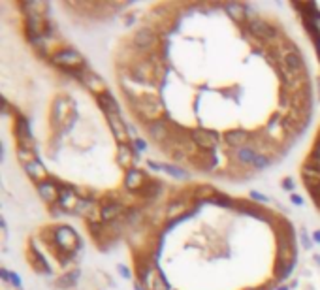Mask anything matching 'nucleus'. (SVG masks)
<instances>
[{
    "label": "nucleus",
    "mask_w": 320,
    "mask_h": 290,
    "mask_svg": "<svg viewBox=\"0 0 320 290\" xmlns=\"http://www.w3.org/2000/svg\"><path fill=\"white\" fill-rule=\"evenodd\" d=\"M106 117L110 121V128L119 145H128V128L125 125V121L121 119V115L115 113V115H106Z\"/></svg>",
    "instance_id": "7"
},
{
    "label": "nucleus",
    "mask_w": 320,
    "mask_h": 290,
    "mask_svg": "<svg viewBox=\"0 0 320 290\" xmlns=\"http://www.w3.org/2000/svg\"><path fill=\"white\" fill-rule=\"evenodd\" d=\"M15 136H17V144L19 147H25V149H32L34 151V140H32V132L28 127V121L19 117L15 125Z\"/></svg>",
    "instance_id": "6"
},
{
    "label": "nucleus",
    "mask_w": 320,
    "mask_h": 290,
    "mask_svg": "<svg viewBox=\"0 0 320 290\" xmlns=\"http://www.w3.org/2000/svg\"><path fill=\"white\" fill-rule=\"evenodd\" d=\"M277 290H288V289H287V287H279Z\"/></svg>",
    "instance_id": "41"
},
{
    "label": "nucleus",
    "mask_w": 320,
    "mask_h": 290,
    "mask_svg": "<svg viewBox=\"0 0 320 290\" xmlns=\"http://www.w3.org/2000/svg\"><path fill=\"white\" fill-rule=\"evenodd\" d=\"M134 110L138 111L140 117H144L145 121H159L160 113H162V106L155 96H145L134 102Z\"/></svg>",
    "instance_id": "2"
},
{
    "label": "nucleus",
    "mask_w": 320,
    "mask_h": 290,
    "mask_svg": "<svg viewBox=\"0 0 320 290\" xmlns=\"http://www.w3.org/2000/svg\"><path fill=\"white\" fill-rule=\"evenodd\" d=\"M292 202H294L296 205H302V204H304V200H302L300 196H296V194L292 196Z\"/></svg>",
    "instance_id": "38"
},
{
    "label": "nucleus",
    "mask_w": 320,
    "mask_h": 290,
    "mask_svg": "<svg viewBox=\"0 0 320 290\" xmlns=\"http://www.w3.org/2000/svg\"><path fill=\"white\" fill-rule=\"evenodd\" d=\"M313 32H317V34H319V40H320V15L319 13L313 15Z\"/></svg>",
    "instance_id": "32"
},
{
    "label": "nucleus",
    "mask_w": 320,
    "mask_h": 290,
    "mask_svg": "<svg viewBox=\"0 0 320 290\" xmlns=\"http://www.w3.org/2000/svg\"><path fill=\"white\" fill-rule=\"evenodd\" d=\"M8 281L11 283V285H13L15 289H21V281H19V277H17L15 273H9V279H8Z\"/></svg>",
    "instance_id": "34"
},
{
    "label": "nucleus",
    "mask_w": 320,
    "mask_h": 290,
    "mask_svg": "<svg viewBox=\"0 0 320 290\" xmlns=\"http://www.w3.org/2000/svg\"><path fill=\"white\" fill-rule=\"evenodd\" d=\"M47 4L45 2H25L23 9L26 11V15H42L45 17V11H47Z\"/></svg>",
    "instance_id": "21"
},
{
    "label": "nucleus",
    "mask_w": 320,
    "mask_h": 290,
    "mask_svg": "<svg viewBox=\"0 0 320 290\" xmlns=\"http://www.w3.org/2000/svg\"><path fill=\"white\" fill-rule=\"evenodd\" d=\"M313 238H315V239H317V241L320 243V230H319V232H315V236H313Z\"/></svg>",
    "instance_id": "40"
},
{
    "label": "nucleus",
    "mask_w": 320,
    "mask_h": 290,
    "mask_svg": "<svg viewBox=\"0 0 320 290\" xmlns=\"http://www.w3.org/2000/svg\"><path fill=\"white\" fill-rule=\"evenodd\" d=\"M96 100H98V106H100L102 111H104L106 115H115V113H119L117 100H115L110 93H104L100 94V96H96Z\"/></svg>",
    "instance_id": "14"
},
{
    "label": "nucleus",
    "mask_w": 320,
    "mask_h": 290,
    "mask_svg": "<svg viewBox=\"0 0 320 290\" xmlns=\"http://www.w3.org/2000/svg\"><path fill=\"white\" fill-rule=\"evenodd\" d=\"M119 272L123 273V277H130V272H128V268H125V266H119Z\"/></svg>",
    "instance_id": "36"
},
{
    "label": "nucleus",
    "mask_w": 320,
    "mask_h": 290,
    "mask_svg": "<svg viewBox=\"0 0 320 290\" xmlns=\"http://www.w3.org/2000/svg\"><path fill=\"white\" fill-rule=\"evenodd\" d=\"M183 209H185V207H183V205H181V204L171 205V207H169V211H168V217H171V219H173V217H177V215L181 213Z\"/></svg>",
    "instance_id": "31"
},
{
    "label": "nucleus",
    "mask_w": 320,
    "mask_h": 290,
    "mask_svg": "<svg viewBox=\"0 0 320 290\" xmlns=\"http://www.w3.org/2000/svg\"><path fill=\"white\" fill-rule=\"evenodd\" d=\"M121 213H123V205L117 204V202H110V204L104 205L100 209V219L104 222H110L113 219H117Z\"/></svg>",
    "instance_id": "17"
},
{
    "label": "nucleus",
    "mask_w": 320,
    "mask_h": 290,
    "mask_svg": "<svg viewBox=\"0 0 320 290\" xmlns=\"http://www.w3.org/2000/svg\"><path fill=\"white\" fill-rule=\"evenodd\" d=\"M159 188H160L159 181H151V183L147 181V185L142 188V192H144V194H147V198H149V196H155V194L159 192Z\"/></svg>",
    "instance_id": "28"
},
{
    "label": "nucleus",
    "mask_w": 320,
    "mask_h": 290,
    "mask_svg": "<svg viewBox=\"0 0 320 290\" xmlns=\"http://www.w3.org/2000/svg\"><path fill=\"white\" fill-rule=\"evenodd\" d=\"M149 134L155 142H166L171 138V132H169V123L166 121H153L151 125H149Z\"/></svg>",
    "instance_id": "12"
},
{
    "label": "nucleus",
    "mask_w": 320,
    "mask_h": 290,
    "mask_svg": "<svg viewBox=\"0 0 320 290\" xmlns=\"http://www.w3.org/2000/svg\"><path fill=\"white\" fill-rule=\"evenodd\" d=\"M136 145H138V149H145V144L142 140H136Z\"/></svg>",
    "instance_id": "39"
},
{
    "label": "nucleus",
    "mask_w": 320,
    "mask_h": 290,
    "mask_svg": "<svg viewBox=\"0 0 320 290\" xmlns=\"http://www.w3.org/2000/svg\"><path fill=\"white\" fill-rule=\"evenodd\" d=\"M17 158H19V162L23 164V166H28L30 162L38 160L32 149H25V147H17Z\"/></svg>",
    "instance_id": "23"
},
{
    "label": "nucleus",
    "mask_w": 320,
    "mask_h": 290,
    "mask_svg": "<svg viewBox=\"0 0 320 290\" xmlns=\"http://www.w3.org/2000/svg\"><path fill=\"white\" fill-rule=\"evenodd\" d=\"M319 53H320V40H319Z\"/></svg>",
    "instance_id": "43"
},
{
    "label": "nucleus",
    "mask_w": 320,
    "mask_h": 290,
    "mask_svg": "<svg viewBox=\"0 0 320 290\" xmlns=\"http://www.w3.org/2000/svg\"><path fill=\"white\" fill-rule=\"evenodd\" d=\"M283 64L287 66L288 70H294V72H302L304 70V59L300 57V53H287L285 59H283Z\"/></svg>",
    "instance_id": "19"
},
{
    "label": "nucleus",
    "mask_w": 320,
    "mask_h": 290,
    "mask_svg": "<svg viewBox=\"0 0 320 290\" xmlns=\"http://www.w3.org/2000/svg\"><path fill=\"white\" fill-rule=\"evenodd\" d=\"M311 160H315V162L320 166V136H319V144L315 147V153L311 154Z\"/></svg>",
    "instance_id": "33"
},
{
    "label": "nucleus",
    "mask_w": 320,
    "mask_h": 290,
    "mask_svg": "<svg viewBox=\"0 0 320 290\" xmlns=\"http://www.w3.org/2000/svg\"><path fill=\"white\" fill-rule=\"evenodd\" d=\"M249 32L254 34L256 38H262V40H268V38H273L275 36V30L270 23H266L264 19H251L249 21Z\"/></svg>",
    "instance_id": "9"
},
{
    "label": "nucleus",
    "mask_w": 320,
    "mask_h": 290,
    "mask_svg": "<svg viewBox=\"0 0 320 290\" xmlns=\"http://www.w3.org/2000/svg\"><path fill=\"white\" fill-rule=\"evenodd\" d=\"M53 62L59 68L66 70V72H74V74H79L81 70H85L83 55L76 51V49H62V51L55 53L53 55Z\"/></svg>",
    "instance_id": "1"
},
{
    "label": "nucleus",
    "mask_w": 320,
    "mask_h": 290,
    "mask_svg": "<svg viewBox=\"0 0 320 290\" xmlns=\"http://www.w3.org/2000/svg\"><path fill=\"white\" fill-rule=\"evenodd\" d=\"M256 154H258V151H254L251 147H241V149L237 151V158H239L243 164H253Z\"/></svg>",
    "instance_id": "24"
},
{
    "label": "nucleus",
    "mask_w": 320,
    "mask_h": 290,
    "mask_svg": "<svg viewBox=\"0 0 320 290\" xmlns=\"http://www.w3.org/2000/svg\"><path fill=\"white\" fill-rule=\"evenodd\" d=\"M145 283H147V287H149V290H169L168 283L162 279V275H160L157 270L145 279Z\"/></svg>",
    "instance_id": "20"
},
{
    "label": "nucleus",
    "mask_w": 320,
    "mask_h": 290,
    "mask_svg": "<svg viewBox=\"0 0 320 290\" xmlns=\"http://www.w3.org/2000/svg\"><path fill=\"white\" fill-rule=\"evenodd\" d=\"M251 166H254L256 170H266V168L270 166V160H268L264 154L258 153L256 156H254V160H253V164H251Z\"/></svg>",
    "instance_id": "27"
},
{
    "label": "nucleus",
    "mask_w": 320,
    "mask_h": 290,
    "mask_svg": "<svg viewBox=\"0 0 320 290\" xmlns=\"http://www.w3.org/2000/svg\"><path fill=\"white\" fill-rule=\"evenodd\" d=\"M245 290H266V289H245Z\"/></svg>",
    "instance_id": "42"
},
{
    "label": "nucleus",
    "mask_w": 320,
    "mask_h": 290,
    "mask_svg": "<svg viewBox=\"0 0 320 290\" xmlns=\"http://www.w3.org/2000/svg\"><path fill=\"white\" fill-rule=\"evenodd\" d=\"M213 202H215V204H219V205H226V207H232V205H234V202H232V200H230V198H224V196H217V198H213Z\"/></svg>",
    "instance_id": "30"
},
{
    "label": "nucleus",
    "mask_w": 320,
    "mask_h": 290,
    "mask_svg": "<svg viewBox=\"0 0 320 290\" xmlns=\"http://www.w3.org/2000/svg\"><path fill=\"white\" fill-rule=\"evenodd\" d=\"M77 277H79V272L68 273V275L60 277L59 281H57V287H60V289H68V287H72V285L77 281Z\"/></svg>",
    "instance_id": "25"
},
{
    "label": "nucleus",
    "mask_w": 320,
    "mask_h": 290,
    "mask_svg": "<svg viewBox=\"0 0 320 290\" xmlns=\"http://www.w3.org/2000/svg\"><path fill=\"white\" fill-rule=\"evenodd\" d=\"M226 144L232 145V147H247L249 144V134L245 130H230L226 132Z\"/></svg>",
    "instance_id": "16"
},
{
    "label": "nucleus",
    "mask_w": 320,
    "mask_h": 290,
    "mask_svg": "<svg viewBox=\"0 0 320 290\" xmlns=\"http://www.w3.org/2000/svg\"><path fill=\"white\" fill-rule=\"evenodd\" d=\"M290 270H292V266L281 264V262H279V264H277V277H281V279L288 277V275H290Z\"/></svg>",
    "instance_id": "29"
},
{
    "label": "nucleus",
    "mask_w": 320,
    "mask_h": 290,
    "mask_svg": "<svg viewBox=\"0 0 320 290\" xmlns=\"http://www.w3.org/2000/svg\"><path fill=\"white\" fill-rule=\"evenodd\" d=\"M190 138H192L194 145H198L203 151H211V149H215L219 145L217 134L211 132V130H205V128H194L190 132Z\"/></svg>",
    "instance_id": "3"
},
{
    "label": "nucleus",
    "mask_w": 320,
    "mask_h": 290,
    "mask_svg": "<svg viewBox=\"0 0 320 290\" xmlns=\"http://www.w3.org/2000/svg\"><path fill=\"white\" fill-rule=\"evenodd\" d=\"M77 243H79V238H77V234L72 230L70 226H60V228H57V245H59L62 251L72 253V251L77 247Z\"/></svg>",
    "instance_id": "4"
},
{
    "label": "nucleus",
    "mask_w": 320,
    "mask_h": 290,
    "mask_svg": "<svg viewBox=\"0 0 320 290\" xmlns=\"http://www.w3.org/2000/svg\"><path fill=\"white\" fill-rule=\"evenodd\" d=\"M134 43L140 49H153L159 43V38H157V32L151 28H142V30L136 32Z\"/></svg>",
    "instance_id": "10"
},
{
    "label": "nucleus",
    "mask_w": 320,
    "mask_h": 290,
    "mask_svg": "<svg viewBox=\"0 0 320 290\" xmlns=\"http://www.w3.org/2000/svg\"><path fill=\"white\" fill-rule=\"evenodd\" d=\"M147 185V177L142 170L132 168L130 171H127V177H125V187L128 190H142Z\"/></svg>",
    "instance_id": "11"
},
{
    "label": "nucleus",
    "mask_w": 320,
    "mask_h": 290,
    "mask_svg": "<svg viewBox=\"0 0 320 290\" xmlns=\"http://www.w3.org/2000/svg\"><path fill=\"white\" fill-rule=\"evenodd\" d=\"M226 11L234 21H243L247 8H245L243 4H239V2H230V4H226Z\"/></svg>",
    "instance_id": "22"
},
{
    "label": "nucleus",
    "mask_w": 320,
    "mask_h": 290,
    "mask_svg": "<svg viewBox=\"0 0 320 290\" xmlns=\"http://www.w3.org/2000/svg\"><path fill=\"white\" fill-rule=\"evenodd\" d=\"M77 76H81V83H83L87 89H91V93H96V96H100V94L108 93L106 91V83H104V79L100 76H96L94 72H89V70H81Z\"/></svg>",
    "instance_id": "5"
},
{
    "label": "nucleus",
    "mask_w": 320,
    "mask_h": 290,
    "mask_svg": "<svg viewBox=\"0 0 320 290\" xmlns=\"http://www.w3.org/2000/svg\"><path fill=\"white\" fill-rule=\"evenodd\" d=\"M25 171L26 175L32 181H36L38 185H40L42 181H45V177H47V171H45V168H43V164L40 162V160H34V162H30L28 166H25Z\"/></svg>",
    "instance_id": "15"
},
{
    "label": "nucleus",
    "mask_w": 320,
    "mask_h": 290,
    "mask_svg": "<svg viewBox=\"0 0 320 290\" xmlns=\"http://www.w3.org/2000/svg\"><path fill=\"white\" fill-rule=\"evenodd\" d=\"M38 192H40V196H42L47 204L51 205L59 204L60 187L57 185V181H49V179L42 181V183L38 185Z\"/></svg>",
    "instance_id": "8"
},
{
    "label": "nucleus",
    "mask_w": 320,
    "mask_h": 290,
    "mask_svg": "<svg viewBox=\"0 0 320 290\" xmlns=\"http://www.w3.org/2000/svg\"><path fill=\"white\" fill-rule=\"evenodd\" d=\"M251 196H253L254 200H258V202H268V198L264 196V194H260V192H251Z\"/></svg>",
    "instance_id": "35"
},
{
    "label": "nucleus",
    "mask_w": 320,
    "mask_h": 290,
    "mask_svg": "<svg viewBox=\"0 0 320 290\" xmlns=\"http://www.w3.org/2000/svg\"><path fill=\"white\" fill-rule=\"evenodd\" d=\"M117 160L121 164V168H127L128 171L132 170V162H134V153L128 145H119V154Z\"/></svg>",
    "instance_id": "18"
},
{
    "label": "nucleus",
    "mask_w": 320,
    "mask_h": 290,
    "mask_svg": "<svg viewBox=\"0 0 320 290\" xmlns=\"http://www.w3.org/2000/svg\"><path fill=\"white\" fill-rule=\"evenodd\" d=\"M283 188H287V190H292V188H294V183H292L290 179H287L285 183H283Z\"/></svg>",
    "instance_id": "37"
},
{
    "label": "nucleus",
    "mask_w": 320,
    "mask_h": 290,
    "mask_svg": "<svg viewBox=\"0 0 320 290\" xmlns=\"http://www.w3.org/2000/svg\"><path fill=\"white\" fill-rule=\"evenodd\" d=\"M160 170L168 171L169 175H173L177 179H186L188 175H186V171H183L181 168H175V166H160Z\"/></svg>",
    "instance_id": "26"
},
{
    "label": "nucleus",
    "mask_w": 320,
    "mask_h": 290,
    "mask_svg": "<svg viewBox=\"0 0 320 290\" xmlns=\"http://www.w3.org/2000/svg\"><path fill=\"white\" fill-rule=\"evenodd\" d=\"M302 173H304V179H305V183H307V187L320 185V166L317 162H313L311 158L304 164Z\"/></svg>",
    "instance_id": "13"
}]
</instances>
